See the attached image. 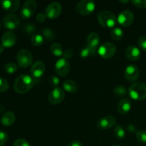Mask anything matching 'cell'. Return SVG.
Returning a JSON list of instances; mask_svg holds the SVG:
<instances>
[{"mask_svg":"<svg viewBox=\"0 0 146 146\" xmlns=\"http://www.w3.org/2000/svg\"><path fill=\"white\" fill-rule=\"evenodd\" d=\"M34 81L32 77L27 74H23L16 78L14 88L18 94H25L29 91L34 86Z\"/></svg>","mask_w":146,"mask_h":146,"instance_id":"1","label":"cell"},{"mask_svg":"<svg viewBox=\"0 0 146 146\" xmlns=\"http://www.w3.org/2000/svg\"><path fill=\"white\" fill-rule=\"evenodd\" d=\"M131 98L136 101L146 99V84L143 82H135L129 87L128 91Z\"/></svg>","mask_w":146,"mask_h":146,"instance_id":"2","label":"cell"},{"mask_svg":"<svg viewBox=\"0 0 146 146\" xmlns=\"http://www.w3.org/2000/svg\"><path fill=\"white\" fill-rule=\"evenodd\" d=\"M98 21L102 27L105 28H113L115 25L117 18L115 14L108 10H103L98 14Z\"/></svg>","mask_w":146,"mask_h":146,"instance_id":"3","label":"cell"},{"mask_svg":"<svg viewBox=\"0 0 146 146\" xmlns=\"http://www.w3.org/2000/svg\"><path fill=\"white\" fill-rule=\"evenodd\" d=\"M17 64L20 68H27L33 62V56L29 51L21 49L18 52L17 56Z\"/></svg>","mask_w":146,"mask_h":146,"instance_id":"4","label":"cell"},{"mask_svg":"<svg viewBox=\"0 0 146 146\" xmlns=\"http://www.w3.org/2000/svg\"><path fill=\"white\" fill-rule=\"evenodd\" d=\"M96 9V4L93 0H82L76 4V10L81 15H89Z\"/></svg>","mask_w":146,"mask_h":146,"instance_id":"5","label":"cell"},{"mask_svg":"<svg viewBox=\"0 0 146 146\" xmlns=\"http://www.w3.org/2000/svg\"><path fill=\"white\" fill-rule=\"evenodd\" d=\"M116 47L113 43L105 42L101 44L98 49V53L103 58L109 59L115 55Z\"/></svg>","mask_w":146,"mask_h":146,"instance_id":"6","label":"cell"},{"mask_svg":"<svg viewBox=\"0 0 146 146\" xmlns=\"http://www.w3.org/2000/svg\"><path fill=\"white\" fill-rule=\"evenodd\" d=\"M36 3L34 0H27L24 2L21 10V17L24 19H29L34 15L36 9Z\"/></svg>","mask_w":146,"mask_h":146,"instance_id":"7","label":"cell"},{"mask_svg":"<svg viewBox=\"0 0 146 146\" xmlns=\"http://www.w3.org/2000/svg\"><path fill=\"white\" fill-rule=\"evenodd\" d=\"M55 71L60 76L64 77L68 75L70 71V64L68 60L59 58L55 64Z\"/></svg>","mask_w":146,"mask_h":146,"instance_id":"8","label":"cell"},{"mask_svg":"<svg viewBox=\"0 0 146 146\" xmlns=\"http://www.w3.org/2000/svg\"><path fill=\"white\" fill-rule=\"evenodd\" d=\"M62 11V7L58 2H52L47 6L45 14L47 18L54 19L59 17Z\"/></svg>","mask_w":146,"mask_h":146,"instance_id":"9","label":"cell"},{"mask_svg":"<svg viewBox=\"0 0 146 146\" xmlns=\"http://www.w3.org/2000/svg\"><path fill=\"white\" fill-rule=\"evenodd\" d=\"M134 20V14L130 10H124L118 14L117 21L120 25L122 27H127L131 25Z\"/></svg>","mask_w":146,"mask_h":146,"instance_id":"10","label":"cell"},{"mask_svg":"<svg viewBox=\"0 0 146 146\" xmlns=\"http://www.w3.org/2000/svg\"><path fill=\"white\" fill-rule=\"evenodd\" d=\"M2 23L5 28L9 30H13L19 27L20 24V19L16 14H9L4 17Z\"/></svg>","mask_w":146,"mask_h":146,"instance_id":"11","label":"cell"},{"mask_svg":"<svg viewBox=\"0 0 146 146\" xmlns=\"http://www.w3.org/2000/svg\"><path fill=\"white\" fill-rule=\"evenodd\" d=\"M64 96H65V93L64 90L59 87H56L49 93L48 101L52 105H56L60 104L64 100Z\"/></svg>","mask_w":146,"mask_h":146,"instance_id":"12","label":"cell"},{"mask_svg":"<svg viewBox=\"0 0 146 146\" xmlns=\"http://www.w3.org/2000/svg\"><path fill=\"white\" fill-rule=\"evenodd\" d=\"M139 70L135 65H128L124 70V76L125 79L130 82H134L139 77Z\"/></svg>","mask_w":146,"mask_h":146,"instance_id":"13","label":"cell"},{"mask_svg":"<svg viewBox=\"0 0 146 146\" xmlns=\"http://www.w3.org/2000/svg\"><path fill=\"white\" fill-rule=\"evenodd\" d=\"M30 72L34 78H40L45 72V64L41 61H35L31 66Z\"/></svg>","mask_w":146,"mask_h":146,"instance_id":"14","label":"cell"},{"mask_svg":"<svg viewBox=\"0 0 146 146\" xmlns=\"http://www.w3.org/2000/svg\"><path fill=\"white\" fill-rule=\"evenodd\" d=\"M116 123V121L114 117L108 115V116H104L98 120L97 123V125L100 129L106 130L111 128L113 127Z\"/></svg>","mask_w":146,"mask_h":146,"instance_id":"15","label":"cell"},{"mask_svg":"<svg viewBox=\"0 0 146 146\" xmlns=\"http://www.w3.org/2000/svg\"><path fill=\"white\" fill-rule=\"evenodd\" d=\"M125 56L128 60L132 61H138L141 58V53L139 48L134 45L128 46L125 51Z\"/></svg>","mask_w":146,"mask_h":146,"instance_id":"16","label":"cell"},{"mask_svg":"<svg viewBox=\"0 0 146 146\" xmlns=\"http://www.w3.org/2000/svg\"><path fill=\"white\" fill-rule=\"evenodd\" d=\"M17 36L12 31H7L1 37V44L6 48H10L15 45Z\"/></svg>","mask_w":146,"mask_h":146,"instance_id":"17","label":"cell"},{"mask_svg":"<svg viewBox=\"0 0 146 146\" xmlns=\"http://www.w3.org/2000/svg\"><path fill=\"white\" fill-rule=\"evenodd\" d=\"M1 4L3 9L7 11L14 12L19 8L20 1L19 0H2Z\"/></svg>","mask_w":146,"mask_h":146,"instance_id":"18","label":"cell"},{"mask_svg":"<svg viewBox=\"0 0 146 146\" xmlns=\"http://www.w3.org/2000/svg\"><path fill=\"white\" fill-rule=\"evenodd\" d=\"M118 111L122 115H126L131 109V103L128 98H122L118 102L117 106Z\"/></svg>","mask_w":146,"mask_h":146,"instance_id":"19","label":"cell"},{"mask_svg":"<svg viewBox=\"0 0 146 146\" xmlns=\"http://www.w3.org/2000/svg\"><path fill=\"white\" fill-rule=\"evenodd\" d=\"M100 44V37L97 33L91 32L87 37V46L94 49H97Z\"/></svg>","mask_w":146,"mask_h":146,"instance_id":"20","label":"cell"},{"mask_svg":"<svg viewBox=\"0 0 146 146\" xmlns=\"http://www.w3.org/2000/svg\"><path fill=\"white\" fill-rule=\"evenodd\" d=\"M16 119L15 114L11 111H7L4 113L1 118V123L4 126L8 127L12 125Z\"/></svg>","mask_w":146,"mask_h":146,"instance_id":"21","label":"cell"},{"mask_svg":"<svg viewBox=\"0 0 146 146\" xmlns=\"http://www.w3.org/2000/svg\"><path fill=\"white\" fill-rule=\"evenodd\" d=\"M63 88L68 93L76 92L78 88V86L76 82L72 80H66L63 83Z\"/></svg>","mask_w":146,"mask_h":146,"instance_id":"22","label":"cell"},{"mask_svg":"<svg viewBox=\"0 0 146 146\" xmlns=\"http://www.w3.org/2000/svg\"><path fill=\"white\" fill-rule=\"evenodd\" d=\"M97 51H98L97 49H94V48L86 46V47L83 48L82 50L80 51L79 55L82 58H88V57L94 56V55H96Z\"/></svg>","mask_w":146,"mask_h":146,"instance_id":"23","label":"cell"},{"mask_svg":"<svg viewBox=\"0 0 146 146\" xmlns=\"http://www.w3.org/2000/svg\"><path fill=\"white\" fill-rule=\"evenodd\" d=\"M41 35L44 37V39L46 40L47 41H52L56 38L55 33L50 28L43 29L41 31Z\"/></svg>","mask_w":146,"mask_h":146,"instance_id":"24","label":"cell"},{"mask_svg":"<svg viewBox=\"0 0 146 146\" xmlns=\"http://www.w3.org/2000/svg\"><path fill=\"white\" fill-rule=\"evenodd\" d=\"M111 37L115 41H120L124 36V32L119 27H114L111 32Z\"/></svg>","mask_w":146,"mask_h":146,"instance_id":"25","label":"cell"},{"mask_svg":"<svg viewBox=\"0 0 146 146\" xmlns=\"http://www.w3.org/2000/svg\"><path fill=\"white\" fill-rule=\"evenodd\" d=\"M50 49H51V53L54 56L58 57L62 56L64 52V50H63L62 46L60 44H58V43H54V44H51Z\"/></svg>","mask_w":146,"mask_h":146,"instance_id":"26","label":"cell"},{"mask_svg":"<svg viewBox=\"0 0 146 146\" xmlns=\"http://www.w3.org/2000/svg\"><path fill=\"white\" fill-rule=\"evenodd\" d=\"M113 94L116 97L122 98L128 94V91H127L126 88L123 85H118L113 88Z\"/></svg>","mask_w":146,"mask_h":146,"instance_id":"27","label":"cell"},{"mask_svg":"<svg viewBox=\"0 0 146 146\" xmlns=\"http://www.w3.org/2000/svg\"><path fill=\"white\" fill-rule=\"evenodd\" d=\"M44 41V37L42 36L41 34H34L31 36V44L35 46H40L43 44Z\"/></svg>","mask_w":146,"mask_h":146,"instance_id":"28","label":"cell"},{"mask_svg":"<svg viewBox=\"0 0 146 146\" xmlns=\"http://www.w3.org/2000/svg\"><path fill=\"white\" fill-rule=\"evenodd\" d=\"M113 133L116 138H118V139H123V138H125V131L124 128H123L122 125H116L115 128H114Z\"/></svg>","mask_w":146,"mask_h":146,"instance_id":"29","label":"cell"},{"mask_svg":"<svg viewBox=\"0 0 146 146\" xmlns=\"http://www.w3.org/2000/svg\"><path fill=\"white\" fill-rule=\"evenodd\" d=\"M17 69H18V67H17V64L13 62H9L4 66V70L7 74H14L17 71Z\"/></svg>","mask_w":146,"mask_h":146,"instance_id":"30","label":"cell"},{"mask_svg":"<svg viewBox=\"0 0 146 146\" xmlns=\"http://www.w3.org/2000/svg\"><path fill=\"white\" fill-rule=\"evenodd\" d=\"M23 30H24V31L27 34H32L33 33L35 32L36 29V27L34 24L29 23V24H27L24 25Z\"/></svg>","mask_w":146,"mask_h":146,"instance_id":"31","label":"cell"},{"mask_svg":"<svg viewBox=\"0 0 146 146\" xmlns=\"http://www.w3.org/2000/svg\"><path fill=\"white\" fill-rule=\"evenodd\" d=\"M136 138L140 143L143 144H146V131H139L136 133Z\"/></svg>","mask_w":146,"mask_h":146,"instance_id":"32","label":"cell"},{"mask_svg":"<svg viewBox=\"0 0 146 146\" xmlns=\"http://www.w3.org/2000/svg\"><path fill=\"white\" fill-rule=\"evenodd\" d=\"M9 88V83L5 78H0V92H5Z\"/></svg>","mask_w":146,"mask_h":146,"instance_id":"33","label":"cell"},{"mask_svg":"<svg viewBox=\"0 0 146 146\" xmlns=\"http://www.w3.org/2000/svg\"><path fill=\"white\" fill-rule=\"evenodd\" d=\"M131 2L138 8H146V0H132Z\"/></svg>","mask_w":146,"mask_h":146,"instance_id":"34","label":"cell"},{"mask_svg":"<svg viewBox=\"0 0 146 146\" xmlns=\"http://www.w3.org/2000/svg\"><path fill=\"white\" fill-rule=\"evenodd\" d=\"M9 139V135L4 131H0V146H4Z\"/></svg>","mask_w":146,"mask_h":146,"instance_id":"35","label":"cell"},{"mask_svg":"<svg viewBox=\"0 0 146 146\" xmlns=\"http://www.w3.org/2000/svg\"><path fill=\"white\" fill-rule=\"evenodd\" d=\"M60 80L58 78V76H51L49 78V84H51V86L54 87V88H56L57 86L59 84Z\"/></svg>","mask_w":146,"mask_h":146,"instance_id":"36","label":"cell"},{"mask_svg":"<svg viewBox=\"0 0 146 146\" xmlns=\"http://www.w3.org/2000/svg\"><path fill=\"white\" fill-rule=\"evenodd\" d=\"M138 45L143 51H146V36H141L138 39Z\"/></svg>","mask_w":146,"mask_h":146,"instance_id":"37","label":"cell"},{"mask_svg":"<svg viewBox=\"0 0 146 146\" xmlns=\"http://www.w3.org/2000/svg\"><path fill=\"white\" fill-rule=\"evenodd\" d=\"M14 146H30L29 143H28V141H27L24 139H17L14 141Z\"/></svg>","mask_w":146,"mask_h":146,"instance_id":"38","label":"cell"},{"mask_svg":"<svg viewBox=\"0 0 146 146\" xmlns=\"http://www.w3.org/2000/svg\"><path fill=\"white\" fill-rule=\"evenodd\" d=\"M127 131H128L130 133L136 134L137 133H138V128H137V126L135 124L130 123L127 125Z\"/></svg>","mask_w":146,"mask_h":146,"instance_id":"39","label":"cell"},{"mask_svg":"<svg viewBox=\"0 0 146 146\" xmlns=\"http://www.w3.org/2000/svg\"><path fill=\"white\" fill-rule=\"evenodd\" d=\"M73 56H74V51L71 49H67L66 51H64V54H63L64 58H65L66 60L71 59L73 57Z\"/></svg>","mask_w":146,"mask_h":146,"instance_id":"40","label":"cell"},{"mask_svg":"<svg viewBox=\"0 0 146 146\" xmlns=\"http://www.w3.org/2000/svg\"><path fill=\"white\" fill-rule=\"evenodd\" d=\"M46 16L44 13H39V14H37L36 16V20L39 23H43L46 21Z\"/></svg>","mask_w":146,"mask_h":146,"instance_id":"41","label":"cell"},{"mask_svg":"<svg viewBox=\"0 0 146 146\" xmlns=\"http://www.w3.org/2000/svg\"><path fill=\"white\" fill-rule=\"evenodd\" d=\"M68 146H83V144L79 141H73L68 144Z\"/></svg>","mask_w":146,"mask_h":146,"instance_id":"42","label":"cell"},{"mask_svg":"<svg viewBox=\"0 0 146 146\" xmlns=\"http://www.w3.org/2000/svg\"><path fill=\"white\" fill-rule=\"evenodd\" d=\"M4 46H3L2 44H0V54H2L3 51H4Z\"/></svg>","mask_w":146,"mask_h":146,"instance_id":"43","label":"cell"},{"mask_svg":"<svg viewBox=\"0 0 146 146\" xmlns=\"http://www.w3.org/2000/svg\"><path fill=\"white\" fill-rule=\"evenodd\" d=\"M118 2L121 3V4H127V3L129 2V1L128 0H125V1L124 0H121V1H118Z\"/></svg>","mask_w":146,"mask_h":146,"instance_id":"44","label":"cell"},{"mask_svg":"<svg viewBox=\"0 0 146 146\" xmlns=\"http://www.w3.org/2000/svg\"><path fill=\"white\" fill-rule=\"evenodd\" d=\"M112 146H121V145H112Z\"/></svg>","mask_w":146,"mask_h":146,"instance_id":"45","label":"cell"},{"mask_svg":"<svg viewBox=\"0 0 146 146\" xmlns=\"http://www.w3.org/2000/svg\"><path fill=\"white\" fill-rule=\"evenodd\" d=\"M0 28H1V23H0Z\"/></svg>","mask_w":146,"mask_h":146,"instance_id":"46","label":"cell"}]
</instances>
